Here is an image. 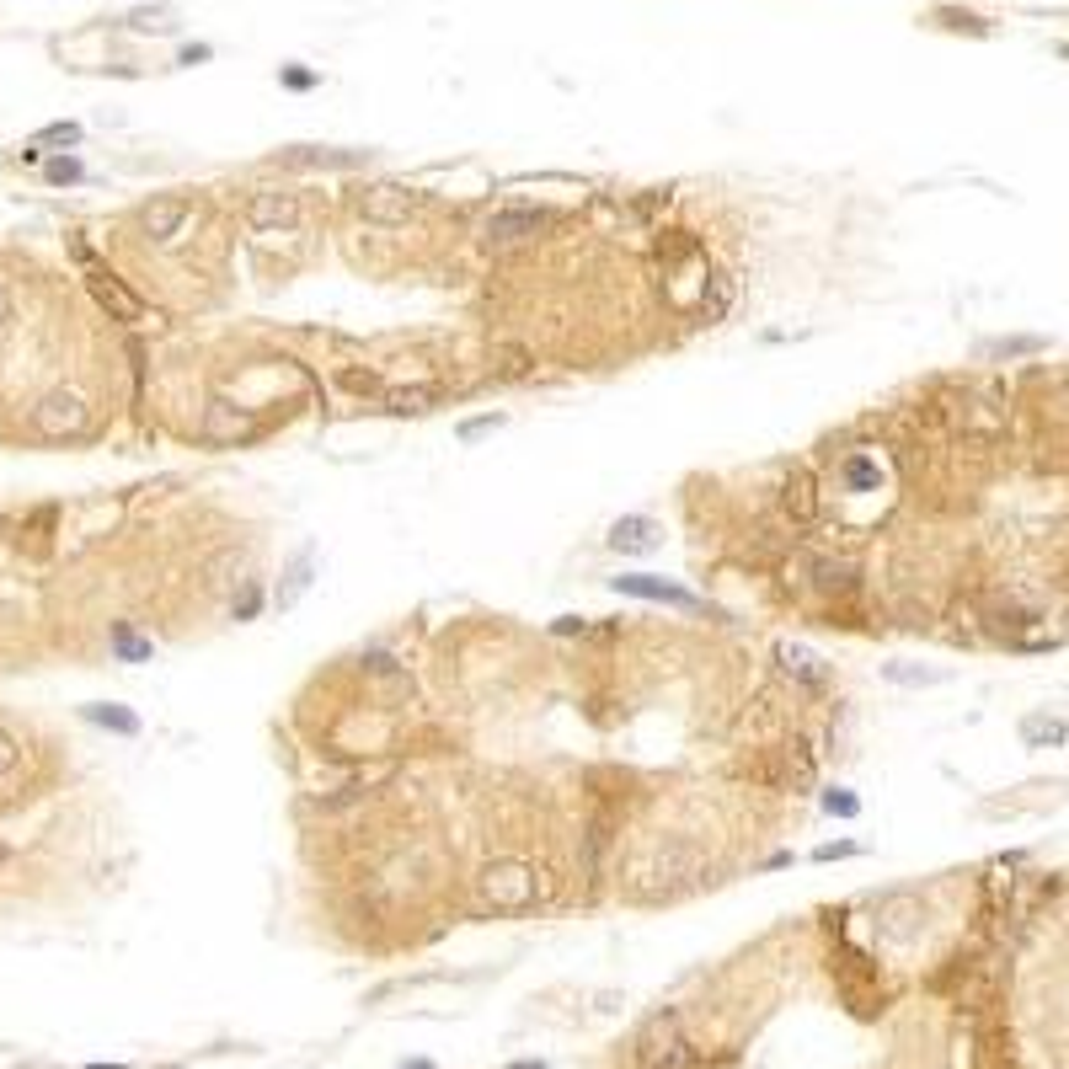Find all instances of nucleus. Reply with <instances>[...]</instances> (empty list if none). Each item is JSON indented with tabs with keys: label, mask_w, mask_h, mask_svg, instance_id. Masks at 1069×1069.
Instances as JSON below:
<instances>
[{
	"label": "nucleus",
	"mask_w": 1069,
	"mask_h": 1069,
	"mask_svg": "<svg viewBox=\"0 0 1069 1069\" xmlns=\"http://www.w3.org/2000/svg\"><path fill=\"white\" fill-rule=\"evenodd\" d=\"M91 423V407L75 391H49L33 407V433L38 439H75V433H86Z\"/></svg>",
	"instance_id": "nucleus-1"
},
{
	"label": "nucleus",
	"mask_w": 1069,
	"mask_h": 1069,
	"mask_svg": "<svg viewBox=\"0 0 1069 1069\" xmlns=\"http://www.w3.org/2000/svg\"><path fill=\"white\" fill-rule=\"evenodd\" d=\"M610 588L626 594V599H653V604H674V610H706L690 588H679L669 578H653V572H626V578H610Z\"/></svg>",
	"instance_id": "nucleus-2"
},
{
	"label": "nucleus",
	"mask_w": 1069,
	"mask_h": 1069,
	"mask_svg": "<svg viewBox=\"0 0 1069 1069\" xmlns=\"http://www.w3.org/2000/svg\"><path fill=\"white\" fill-rule=\"evenodd\" d=\"M546 225H551L546 209H498V214H492V220L482 225V236H487V246H519V241L540 236Z\"/></svg>",
	"instance_id": "nucleus-3"
},
{
	"label": "nucleus",
	"mask_w": 1069,
	"mask_h": 1069,
	"mask_svg": "<svg viewBox=\"0 0 1069 1069\" xmlns=\"http://www.w3.org/2000/svg\"><path fill=\"white\" fill-rule=\"evenodd\" d=\"M359 214L375 225H407L417 214V198L407 188H391V182H380V188H364L359 193Z\"/></svg>",
	"instance_id": "nucleus-4"
},
{
	"label": "nucleus",
	"mask_w": 1069,
	"mask_h": 1069,
	"mask_svg": "<svg viewBox=\"0 0 1069 1069\" xmlns=\"http://www.w3.org/2000/svg\"><path fill=\"white\" fill-rule=\"evenodd\" d=\"M188 220H193V198H156V204L139 209V225H145L150 241H172Z\"/></svg>",
	"instance_id": "nucleus-5"
},
{
	"label": "nucleus",
	"mask_w": 1069,
	"mask_h": 1069,
	"mask_svg": "<svg viewBox=\"0 0 1069 1069\" xmlns=\"http://www.w3.org/2000/svg\"><path fill=\"white\" fill-rule=\"evenodd\" d=\"M487 898L498 909H524V904H535V882L524 877V866H492L487 872Z\"/></svg>",
	"instance_id": "nucleus-6"
},
{
	"label": "nucleus",
	"mask_w": 1069,
	"mask_h": 1069,
	"mask_svg": "<svg viewBox=\"0 0 1069 1069\" xmlns=\"http://www.w3.org/2000/svg\"><path fill=\"white\" fill-rule=\"evenodd\" d=\"M610 551H621V556H647V551H658V524L647 519V514L615 519V524H610Z\"/></svg>",
	"instance_id": "nucleus-7"
},
{
	"label": "nucleus",
	"mask_w": 1069,
	"mask_h": 1069,
	"mask_svg": "<svg viewBox=\"0 0 1069 1069\" xmlns=\"http://www.w3.org/2000/svg\"><path fill=\"white\" fill-rule=\"evenodd\" d=\"M294 214H300L294 193H252V204H246V225H252V230H284V225H294Z\"/></svg>",
	"instance_id": "nucleus-8"
},
{
	"label": "nucleus",
	"mask_w": 1069,
	"mask_h": 1069,
	"mask_svg": "<svg viewBox=\"0 0 1069 1069\" xmlns=\"http://www.w3.org/2000/svg\"><path fill=\"white\" fill-rule=\"evenodd\" d=\"M311 583H316V551L305 546V551L289 562V572H284V583H278L273 604H278V610H294V604H300L305 594H311Z\"/></svg>",
	"instance_id": "nucleus-9"
},
{
	"label": "nucleus",
	"mask_w": 1069,
	"mask_h": 1069,
	"mask_svg": "<svg viewBox=\"0 0 1069 1069\" xmlns=\"http://www.w3.org/2000/svg\"><path fill=\"white\" fill-rule=\"evenodd\" d=\"M241 433H246V412L230 407V401H209V412H204V439H209V444H230V439H241Z\"/></svg>",
	"instance_id": "nucleus-10"
},
{
	"label": "nucleus",
	"mask_w": 1069,
	"mask_h": 1069,
	"mask_svg": "<svg viewBox=\"0 0 1069 1069\" xmlns=\"http://www.w3.org/2000/svg\"><path fill=\"white\" fill-rule=\"evenodd\" d=\"M81 717L91 722V727H107V733H118V738H139V717L129 706H113V701H91V706H81Z\"/></svg>",
	"instance_id": "nucleus-11"
},
{
	"label": "nucleus",
	"mask_w": 1069,
	"mask_h": 1069,
	"mask_svg": "<svg viewBox=\"0 0 1069 1069\" xmlns=\"http://www.w3.org/2000/svg\"><path fill=\"white\" fill-rule=\"evenodd\" d=\"M776 658H781V669H786V674H797V679H802V685H824V679H829L824 658L808 653V647H797V642H781V647H776Z\"/></svg>",
	"instance_id": "nucleus-12"
},
{
	"label": "nucleus",
	"mask_w": 1069,
	"mask_h": 1069,
	"mask_svg": "<svg viewBox=\"0 0 1069 1069\" xmlns=\"http://www.w3.org/2000/svg\"><path fill=\"white\" fill-rule=\"evenodd\" d=\"M1021 738H1027V749H1053V743H1069V722H1059V717H1027V722H1021Z\"/></svg>",
	"instance_id": "nucleus-13"
},
{
	"label": "nucleus",
	"mask_w": 1069,
	"mask_h": 1069,
	"mask_svg": "<svg viewBox=\"0 0 1069 1069\" xmlns=\"http://www.w3.org/2000/svg\"><path fill=\"white\" fill-rule=\"evenodd\" d=\"M786 514H792V519H813V514H818L813 476H808V471H797L792 482H786Z\"/></svg>",
	"instance_id": "nucleus-14"
},
{
	"label": "nucleus",
	"mask_w": 1069,
	"mask_h": 1069,
	"mask_svg": "<svg viewBox=\"0 0 1069 1069\" xmlns=\"http://www.w3.org/2000/svg\"><path fill=\"white\" fill-rule=\"evenodd\" d=\"M113 653H118L123 663H145L150 653H156V647L139 637V631H134L129 621H113Z\"/></svg>",
	"instance_id": "nucleus-15"
},
{
	"label": "nucleus",
	"mask_w": 1069,
	"mask_h": 1069,
	"mask_svg": "<svg viewBox=\"0 0 1069 1069\" xmlns=\"http://www.w3.org/2000/svg\"><path fill=\"white\" fill-rule=\"evenodd\" d=\"M840 476H845V487H850V492H872V487L882 482V471H877L866 455H850L845 466H840Z\"/></svg>",
	"instance_id": "nucleus-16"
},
{
	"label": "nucleus",
	"mask_w": 1069,
	"mask_h": 1069,
	"mask_svg": "<svg viewBox=\"0 0 1069 1069\" xmlns=\"http://www.w3.org/2000/svg\"><path fill=\"white\" fill-rule=\"evenodd\" d=\"M91 289H97V294H102V305H107V311H118L123 321H134V316H139V305H134L118 284H107V273H91Z\"/></svg>",
	"instance_id": "nucleus-17"
},
{
	"label": "nucleus",
	"mask_w": 1069,
	"mask_h": 1069,
	"mask_svg": "<svg viewBox=\"0 0 1069 1069\" xmlns=\"http://www.w3.org/2000/svg\"><path fill=\"white\" fill-rule=\"evenodd\" d=\"M818 802H824V813H829V818H856V813H861V797H856V792H845V786H829V792L818 797Z\"/></svg>",
	"instance_id": "nucleus-18"
},
{
	"label": "nucleus",
	"mask_w": 1069,
	"mask_h": 1069,
	"mask_svg": "<svg viewBox=\"0 0 1069 1069\" xmlns=\"http://www.w3.org/2000/svg\"><path fill=\"white\" fill-rule=\"evenodd\" d=\"M43 177H49L54 188H70V182H81V177H86V166L75 161V156H54L49 166H43Z\"/></svg>",
	"instance_id": "nucleus-19"
},
{
	"label": "nucleus",
	"mask_w": 1069,
	"mask_h": 1069,
	"mask_svg": "<svg viewBox=\"0 0 1069 1069\" xmlns=\"http://www.w3.org/2000/svg\"><path fill=\"white\" fill-rule=\"evenodd\" d=\"M727 305H733V284L727 278H717V284H706V321H722Z\"/></svg>",
	"instance_id": "nucleus-20"
},
{
	"label": "nucleus",
	"mask_w": 1069,
	"mask_h": 1069,
	"mask_svg": "<svg viewBox=\"0 0 1069 1069\" xmlns=\"http://www.w3.org/2000/svg\"><path fill=\"white\" fill-rule=\"evenodd\" d=\"M230 610H236V621H252V615L262 610V583H257V578H246V588L236 594V604H230Z\"/></svg>",
	"instance_id": "nucleus-21"
},
{
	"label": "nucleus",
	"mask_w": 1069,
	"mask_h": 1069,
	"mask_svg": "<svg viewBox=\"0 0 1069 1069\" xmlns=\"http://www.w3.org/2000/svg\"><path fill=\"white\" fill-rule=\"evenodd\" d=\"M882 674H888L893 685H936V679H941L936 669H904V663H888Z\"/></svg>",
	"instance_id": "nucleus-22"
},
{
	"label": "nucleus",
	"mask_w": 1069,
	"mask_h": 1069,
	"mask_svg": "<svg viewBox=\"0 0 1069 1069\" xmlns=\"http://www.w3.org/2000/svg\"><path fill=\"white\" fill-rule=\"evenodd\" d=\"M38 145H81V123H49L38 134Z\"/></svg>",
	"instance_id": "nucleus-23"
},
{
	"label": "nucleus",
	"mask_w": 1069,
	"mask_h": 1069,
	"mask_svg": "<svg viewBox=\"0 0 1069 1069\" xmlns=\"http://www.w3.org/2000/svg\"><path fill=\"white\" fill-rule=\"evenodd\" d=\"M492 428H503V412H487V417H471V423H460V439L476 444V439H482V433H492Z\"/></svg>",
	"instance_id": "nucleus-24"
},
{
	"label": "nucleus",
	"mask_w": 1069,
	"mask_h": 1069,
	"mask_svg": "<svg viewBox=\"0 0 1069 1069\" xmlns=\"http://www.w3.org/2000/svg\"><path fill=\"white\" fill-rule=\"evenodd\" d=\"M17 759H22L17 733H6V727H0V776H11V770H17Z\"/></svg>",
	"instance_id": "nucleus-25"
},
{
	"label": "nucleus",
	"mask_w": 1069,
	"mask_h": 1069,
	"mask_svg": "<svg viewBox=\"0 0 1069 1069\" xmlns=\"http://www.w3.org/2000/svg\"><path fill=\"white\" fill-rule=\"evenodd\" d=\"M845 856H861V845L856 840H840V845H818L813 850V861H845Z\"/></svg>",
	"instance_id": "nucleus-26"
},
{
	"label": "nucleus",
	"mask_w": 1069,
	"mask_h": 1069,
	"mask_svg": "<svg viewBox=\"0 0 1069 1069\" xmlns=\"http://www.w3.org/2000/svg\"><path fill=\"white\" fill-rule=\"evenodd\" d=\"M348 391H380V375H364V369H343Z\"/></svg>",
	"instance_id": "nucleus-27"
},
{
	"label": "nucleus",
	"mask_w": 1069,
	"mask_h": 1069,
	"mask_svg": "<svg viewBox=\"0 0 1069 1069\" xmlns=\"http://www.w3.org/2000/svg\"><path fill=\"white\" fill-rule=\"evenodd\" d=\"M11 316H17V294H11L6 284H0V332L11 327Z\"/></svg>",
	"instance_id": "nucleus-28"
},
{
	"label": "nucleus",
	"mask_w": 1069,
	"mask_h": 1069,
	"mask_svg": "<svg viewBox=\"0 0 1069 1069\" xmlns=\"http://www.w3.org/2000/svg\"><path fill=\"white\" fill-rule=\"evenodd\" d=\"M551 631H556V637H578V631H583V621H578V615H562V621H556Z\"/></svg>",
	"instance_id": "nucleus-29"
},
{
	"label": "nucleus",
	"mask_w": 1069,
	"mask_h": 1069,
	"mask_svg": "<svg viewBox=\"0 0 1069 1069\" xmlns=\"http://www.w3.org/2000/svg\"><path fill=\"white\" fill-rule=\"evenodd\" d=\"M781 866H792V856H786V850H776V856H765V861H759V872H781Z\"/></svg>",
	"instance_id": "nucleus-30"
},
{
	"label": "nucleus",
	"mask_w": 1069,
	"mask_h": 1069,
	"mask_svg": "<svg viewBox=\"0 0 1069 1069\" xmlns=\"http://www.w3.org/2000/svg\"><path fill=\"white\" fill-rule=\"evenodd\" d=\"M508 1069H551V1064H546V1059H514Z\"/></svg>",
	"instance_id": "nucleus-31"
},
{
	"label": "nucleus",
	"mask_w": 1069,
	"mask_h": 1069,
	"mask_svg": "<svg viewBox=\"0 0 1069 1069\" xmlns=\"http://www.w3.org/2000/svg\"><path fill=\"white\" fill-rule=\"evenodd\" d=\"M401 1069H433L428 1059H412V1064H401Z\"/></svg>",
	"instance_id": "nucleus-32"
},
{
	"label": "nucleus",
	"mask_w": 1069,
	"mask_h": 1069,
	"mask_svg": "<svg viewBox=\"0 0 1069 1069\" xmlns=\"http://www.w3.org/2000/svg\"><path fill=\"white\" fill-rule=\"evenodd\" d=\"M91 1069H129V1064H91Z\"/></svg>",
	"instance_id": "nucleus-33"
},
{
	"label": "nucleus",
	"mask_w": 1069,
	"mask_h": 1069,
	"mask_svg": "<svg viewBox=\"0 0 1069 1069\" xmlns=\"http://www.w3.org/2000/svg\"><path fill=\"white\" fill-rule=\"evenodd\" d=\"M161 1069H182V1064H161Z\"/></svg>",
	"instance_id": "nucleus-34"
},
{
	"label": "nucleus",
	"mask_w": 1069,
	"mask_h": 1069,
	"mask_svg": "<svg viewBox=\"0 0 1069 1069\" xmlns=\"http://www.w3.org/2000/svg\"><path fill=\"white\" fill-rule=\"evenodd\" d=\"M0 530H6V514H0Z\"/></svg>",
	"instance_id": "nucleus-35"
},
{
	"label": "nucleus",
	"mask_w": 1069,
	"mask_h": 1069,
	"mask_svg": "<svg viewBox=\"0 0 1069 1069\" xmlns=\"http://www.w3.org/2000/svg\"><path fill=\"white\" fill-rule=\"evenodd\" d=\"M0 861H6V845H0Z\"/></svg>",
	"instance_id": "nucleus-36"
}]
</instances>
